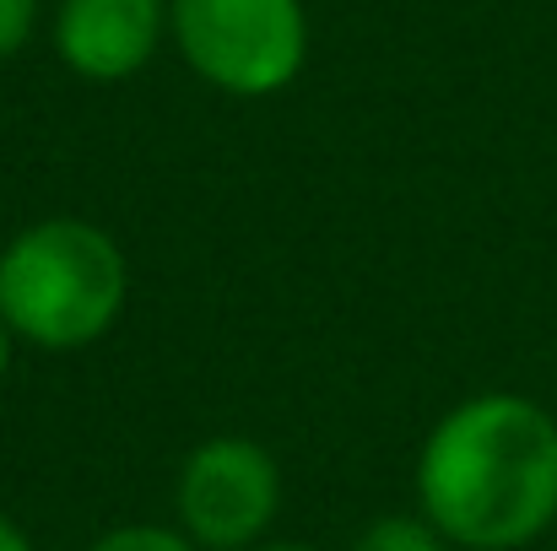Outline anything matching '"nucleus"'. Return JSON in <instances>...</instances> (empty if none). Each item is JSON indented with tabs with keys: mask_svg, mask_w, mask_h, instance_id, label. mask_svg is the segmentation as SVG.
Masks as SVG:
<instances>
[{
	"mask_svg": "<svg viewBox=\"0 0 557 551\" xmlns=\"http://www.w3.org/2000/svg\"><path fill=\"white\" fill-rule=\"evenodd\" d=\"M422 519L466 551H520L557 525V416L493 389L433 422L417 454Z\"/></svg>",
	"mask_w": 557,
	"mask_h": 551,
	"instance_id": "obj_1",
	"label": "nucleus"
},
{
	"mask_svg": "<svg viewBox=\"0 0 557 551\" xmlns=\"http://www.w3.org/2000/svg\"><path fill=\"white\" fill-rule=\"evenodd\" d=\"M0 551H38V547L27 541V530H22L16 519H5V514H0Z\"/></svg>",
	"mask_w": 557,
	"mask_h": 551,
	"instance_id": "obj_9",
	"label": "nucleus"
},
{
	"mask_svg": "<svg viewBox=\"0 0 557 551\" xmlns=\"http://www.w3.org/2000/svg\"><path fill=\"white\" fill-rule=\"evenodd\" d=\"M49 38L71 76L92 87H120L163 49L169 0H60Z\"/></svg>",
	"mask_w": 557,
	"mask_h": 551,
	"instance_id": "obj_5",
	"label": "nucleus"
},
{
	"mask_svg": "<svg viewBox=\"0 0 557 551\" xmlns=\"http://www.w3.org/2000/svg\"><path fill=\"white\" fill-rule=\"evenodd\" d=\"M38 16H44V5H38V0H0V65H5V60H16V54L33 43Z\"/></svg>",
	"mask_w": 557,
	"mask_h": 551,
	"instance_id": "obj_8",
	"label": "nucleus"
},
{
	"mask_svg": "<svg viewBox=\"0 0 557 551\" xmlns=\"http://www.w3.org/2000/svg\"><path fill=\"white\" fill-rule=\"evenodd\" d=\"M87 551H200L180 525H120L109 536H98Z\"/></svg>",
	"mask_w": 557,
	"mask_h": 551,
	"instance_id": "obj_7",
	"label": "nucleus"
},
{
	"mask_svg": "<svg viewBox=\"0 0 557 551\" xmlns=\"http://www.w3.org/2000/svg\"><path fill=\"white\" fill-rule=\"evenodd\" d=\"M131 298V265L114 233L87 216H44L0 249V320L38 352L103 341Z\"/></svg>",
	"mask_w": 557,
	"mask_h": 551,
	"instance_id": "obj_2",
	"label": "nucleus"
},
{
	"mask_svg": "<svg viewBox=\"0 0 557 551\" xmlns=\"http://www.w3.org/2000/svg\"><path fill=\"white\" fill-rule=\"evenodd\" d=\"M169 38L189 71L227 98H276L309 65L304 0H169Z\"/></svg>",
	"mask_w": 557,
	"mask_h": 551,
	"instance_id": "obj_3",
	"label": "nucleus"
},
{
	"mask_svg": "<svg viewBox=\"0 0 557 551\" xmlns=\"http://www.w3.org/2000/svg\"><path fill=\"white\" fill-rule=\"evenodd\" d=\"M11 347H16V336H11L5 320H0V378H5V367H11Z\"/></svg>",
	"mask_w": 557,
	"mask_h": 551,
	"instance_id": "obj_10",
	"label": "nucleus"
},
{
	"mask_svg": "<svg viewBox=\"0 0 557 551\" xmlns=\"http://www.w3.org/2000/svg\"><path fill=\"white\" fill-rule=\"evenodd\" d=\"M0 249H5V243H0Z\"/></svg>",
	"mask_w": 557,
	"mask_h": 551,
	"instance_id": "obj_12",
	"label": "nucleus"
},
{
	"mask_svg": "<svg viewBox=\"0 0 557 551\" xmlns=\"http://www.w3.org/2000/svg\"><path fill=\"white\" fill-rule=\"evenodd\" d=\"M249 551H314V547H304V541H260V547H249Z\"/></svg>",
	"mask_w": 557,
	"mask_h": 551,
	"instance_id": "obj_11",
	"label": "nucleus"
},
{
	"mask_svg": "<svg viewBox=\"0 0 557 551\" xmlns=\"http://www.w3.org/2000/svg\"><path fill=\"white\" fill-rule=\"evenodd\" d=\"M352 551H449V541L422 514H384L352 541Z\"/></svg>",
	"mask_w": 557,
	"mask_h": 551,
	"instance_id": "obj_6",
	"label": "nucleus"
},
{
	"mask_svg": "<svg viewBox=\"0 0 557 551\" xmlns=\"http://www.w3.org/2000/svg\"><path fill=\"white\" fill-rule=\"evenodd\" d=\"M174 509L200 551H249L282 514V471L255 438H206L180 465Z\"/></svg>",
	"mask_w": 557,
	"mask_h": 551,
	"instance_id": "obj_4",
	"label": "nucleus"
}]
</instances>
